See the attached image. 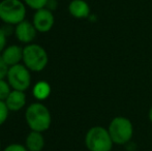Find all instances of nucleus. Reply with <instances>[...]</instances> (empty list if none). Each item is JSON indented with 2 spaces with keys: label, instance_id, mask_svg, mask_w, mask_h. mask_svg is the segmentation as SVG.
<instances>
[{
  "label": "nucleus",
  "instance_id": "obj_1",
  "mask_svg": "<svg viewBox=\"0 0 152 151\" xmlns=\"http://www.w3.org/2000/svg\"><path fill=\"white\" fill-rule=\"evenodd\" d=\"M25 119L29 128L34 131L44 133L49 129L52 117L49 109L42 103H33L26 109Z\"/></svg>",
  "mask_w": 152,
  "mask_h": 151
},
{
  "label": "nucleus",
  "instance_id": "obj_2",
  "mask_svg": "<svg viewBox=\"0 0 152 151\" xmlns=\"http://www.w3.org/2000/svg\"><path fill=\"white\" fill-rule=\"evenodd\" d=\"M48 61V53L39 44H29L23 48V64L30 71H44Z\"/></svg>",
  "mask_w": 152,
  "mask_h": 151
},
{
  "label": "nucleus",
  "instance_id": "obj_3",
  "mask_svg": "<svg viewBox=\"0 0 152 151\" xmlns=\"http://www.w3.org/2000/svg\"><path fill=\"white\" fill-rule=\"evenodd\" d=\"M108 131L113 140V143L117 145H125L132 139L134 125L126 117L117 116L111 120Z\"/></svg>",
  "mask_w": 152,
  "mask_h": 151
},
{
  "label": "nucleus",
  "instance_id": "obj_4",
  "mask_svg": "<svg viewBox=\"0 0 152 151\" xmlns=\"http://www.w3.org/2000/svg\"><path fill=\"white\" fill-rule=\"evenodd\" d=\"M85 145L89 151H111L113 148V140L108 128L102 126H93L85 136Z\"/></svg>",
  "mask_w": 152,
  "mask_h": 151
},
{
  "label": "nucleus",
  "instance_id": "obj_5",
  "mask_svg": "<svg viewBox=\"0 0 152 151\" xmlns=\"http://www.w3.org/2000/svg\"><path fill=\"white\" fill-rule=\"evenodd\" d=\"M26 7L21 0H2L0 2V20L10 25H18L25 20Z\"/></svg>",
  "mask_w": 152,
  "mask_h": 151
},
{
  "label": "nucleus",
  "instance_id": "obj_6",
  "mask_svg": "<svg viewBox=\"0 0 152 151\" xmlns=\"http://www.w3.org/2000/svg\"><path fill=\"white\" fill-rule=\"evenodd\" d=\"M7 82L14 90L25 91L30 87V71L24 64H17L10 66L7 73Z\"/></svg>",
  "mask_w": 152,
  "mask_h": 151
},
{
  "label": "nucleus",
  "instance_id": "obj_7",
  "mask_svg": "<svg viewBox=\"0 0 152 151\" xmlns=\"http://www.w3.org/2000/svg\"><path fill=\"white\" fill-rule=\"evenodd\" d=\"M55 18L53 12L49 8H42L35 12L33 16V25L37 32H48L54 26Z\"/></svg>",
  "mask_w": 152,
  "mask_h": 151
},
{
  "label": "nucleus",
  "instance_id": "obj_8",
  "mask_svg": "<svg viewBox=\"0 0 152 151\" xmlns=\"http://www.w3.org/2000/svg\"><path fill=\"white\" fill-rule=\"evenodd\" d=\"M36 33H37V30L34 27L33 23H30L26 20L16 25V28H15V35L17 39L26 44H29L33 42L36 36Z\"/></svg>",
  "mask_w": 152,
  "mask_h": 151
},
{
  "label": "nucleus",
  "instance_id": "obj_9",
  "mask_svg": "<svg viewBox=\"0 0 152 151\" xmlns=\"http://www.w3.org/2000/svg\"><path fill=\"white\" fill-rule=\"evenodd\" d=\"M1 56L10 67L20 64L21 61H23V48L17 44L8 46L1 53Z\"/></svg>",
  "mask_w": 152,
  "mask_h": 151
},
{
  "label": "nucleus",
  "instance_id": "obj_10",
  "mask_svg": "<svg viewBox=\"0 0 152 151\" xmlns=\"http://www.w3.org/2000/svg\"><path fill=\"white\" fill-rule=\"evenodd\" d=\"M5 104L10 111H20L26 105V94L24 93V91L14 90L12 89V92L7 96V98L5 99Z\"/></svg>",
  "mask_w": 152,
  "mask_h": 151
},
{
  "label": "nucleus",
  "instance_id": "obj_11",
  "mask_svg": "<svg viewBox=\"0 0 152 151\" xmlns=\"http://www.w3.org/2000/svg\"><path fill=\"white\" fill-rule=\"evenodd\" d=\"M68 12L76 19H85L90 14V6L85 0H72L68 4Z\"/></svg>",
  "mask_w": 152,
  "mask_h": 151
},
{
  "label": "nucleus",
  "instance_id": "obj_12",
  "mask_svg": "<svg viewBox=\"0 0 152 151\" xmlns=\"http://www.w3.org/2000/svg\"><path fill=\"white\" fill-rule=\"evenodd\" d=\"M25 146L28 151H42L45 147V138L42 133L31 131L26 138Z\"/></svg>",
  "mask_w": 152,
  "mask_h": 151
},
{
  "label": "nucleus",
  "instance_id": "obj_13",
  "mask_svg": "<svg viewBox=\"0 0 152 151\" xmlns=\"http://www.w3.org/2000/svg\"><path fill=\"white\" fill-rule=\"evenodd\" d=\"M32 93H33L34 97L38 101H44V99L48 98L50 96L51 93V87L48 82L46 81H39L33 86L32 89Z\"/></svg>",
  "mask_w": 152,
  "mask_h": 151
},
{
  "label": "nucleus",
  "instance_id": "obj_14",
  "mask_svg": "<svg viewBox=\"0 0 152 151\" xmlns=\"http://www.w3.org/2000/svg\"><path fill=\"white\" fill-rule=\"evenodd\" d=\"M10 88L12 87L8 84L7 81H5L4 79H0V101H5V99L7 98L10 93L12 92Z\"/></svg>",
  "mask_w": 152,
  "mask_h": 151
},
{
  "label": "nucleus",
  "instance_id": "obj_15",
  "mask_svg": "<svg viewBox=\"0 0 152 151\" xmlns=\"http://www.w3.org/2000/svg\"><path fill=\"white\" fill-rule=\"evenodd\" d=\"M25 4L31 7L32 9H42V8H45L47 5H48L49 0H23Z\"/></svg>",
  "mask_w": 152,
  "mask_h": 151
},
{
  "label": "nucleus",
  "instance_id": "obj_16",
  "mask_svg": "<svg viewBox=\"0 0 152 151\" xmlns=\"http://www.w3.org/2000/svg\"><path fill=\"white\" fill-rule=\"evenodd\" d=\"M8 112H10V110H8L5 101H0V125H2L6 121L8 116Z\"/></svg>",
  "mask_w": 152,
  "mask_h": 151
},
{
  "label": "nucleus",
  "instance_id": "obj_17",
  "mask_svg": "<svg viewBox=\"0 0 152 151\" xmlns=\"http://www.w3.org/2000/svg\"><path fill=\"white\" fill-rule=\"evenodd\" d=\"M8 69H10V66L6 64V62L3 60L1 54H0V79H5L6 76H7Z\"/></svg>",
  "mask_w": 152,
  "mask_h": 151
},
{
  "label": "nucleus",
  "instance_id": "obj_18",
  "mask_svg": "<svg viewBox=\"0 0 152 151\" xmlns=\"http://www.w3.org/2000/svg\"><path fill=\"white\" fill-rule=\"evenodd\" d=\"M3 151H28V149L26 146H23L21 144H10L4 148Z\"/></svg>",
  "mask_w": 152,
  "mask_h": 151
},
{
  "label": "nucleus",
  "instance_id": "obj_19",
  "mask_svg": "<svg viewBox=\"0 0 152 151\" xmlns=\"http://www.w3.org/2000/svg\"><path fill=\"white\" fill-rule=\"evenodd\" d=\"M6 33L2 28H0V53L3 52L6 48Z\"/></svg>",
  "mask_w": 152,
  "mask_h": 151
},
{
  "label": "nucleus",
  "instance_id": "obj_20",
  "mask_svg": "<svg viewBox=\"0 0 152 151\" xmlns=\"http://www.w3.org/2000/svg\"><path fill=\"white\" fill-rule=\"evenodd\" d=\"M148 117H149V120H150V121H151V123H152V107L150 108V110H149Z\"/></svg>",
  "mask_w": 152,
  "mask_h": 151
},
{
  "label": "nucleus",
  "instance_id": "obj_21",
  "mask_svg": "<svg viewBox=\"0 0 152 151\" xmlns=\"http://www.w3.org/2000/svg\"><path fill=\"white\" fill-rule=\"evenodd\" d=\"M0 150H1V144H0Z\"/></svg>",
  "mask_w": 152,
  "mask_h": 151
}]
</instances>
